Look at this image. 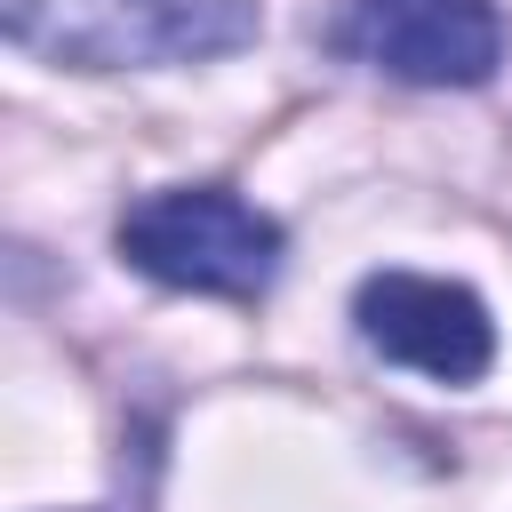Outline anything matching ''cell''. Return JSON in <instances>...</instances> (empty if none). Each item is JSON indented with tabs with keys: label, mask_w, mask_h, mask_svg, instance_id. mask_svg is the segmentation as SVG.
<instances>
[{
	"label": "cell",
	"mask_w": 512,
	"mask_h": 512,
	"mask_svg": "<svg viewBox=\"0 0 512 512\" xmlns=\"http://www.w3.org/2000/svg\"><path fill=\"white\" fill-rule=\"evenodd\" d=\"M8 40L56 64H200L256 40V0H0Z\"/></svg>",
	"instance_id": "1"
},
{
	"label": "cell",
	"mask_w": 512,
	"mask_h": 512,
	"mask_svg": "<svg viewBox=\"0 0 512 512\" xmlns=\"http://www.w3.org/2000/svg\"><path fill=\"white\" fill-rule=\"evenodd\" d=\"M352 320L384 360H400L432 384H480L496 360L488 304L456 280H432V272H368L352 296Z\"/></svg>",
	"instance_id": "4"
},
{
	"label": "cell",
	"mask_w": 512,
	"mask_h": 512,
	"mask_svg": "<svg viewBox=\"0 0 512 512\" xmlns=\"http://www.w3.org/2000/svg\"><path fill=\"white\" fill-rule=\"evenodd\" d=\"M328 48L408 88H480L504 64V16L488 0H344Z\"/></svg>",
	"instance_id": "3"
},
{
	"label": "cell",
	"mask_w": 512,
	"mask_h": 512,
	"mask_svg": "<svg viewBox=\"0 0 512 512\" xmlns=\"http://www.w3.org/2000/svg\"><path fill=\"white\" fill-rule=\"evenodd\" d=\"M280 248H288L280 224L232 184H168L120 216V256L144 280L192 296H232V304L264 296L280 280Z\"/></svg>",
	"instance_id": "2"
}]
</instances>
